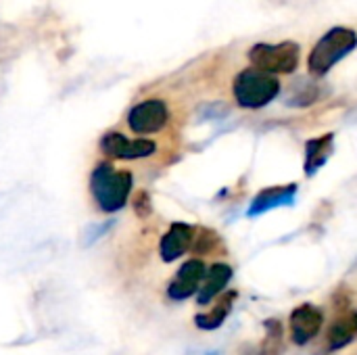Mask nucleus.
<instances>
[{"mask_svg":"<svg viewBox=\"0 0 357 355\" xmlns=\"http://www.w3.org/2000/svg\"><path fill=\"white\" fill-rule=\"evenodd\" d=\"M90 192L96 205L107 211H119L132 192V174L130 172H115L111 163L102 161L94 167L90 176Z\"/></svg>","mask_w":357,"mask_h":355,"instance_id":"obj_1","label":"nucleus"},{"mask_svg":"<svg viewBox=\"0 0 357 355\" xmlns=\"http://www.w3.org/2000/svg\"><path fill=\"white\" fill-rule=\"evenodd\" d=\"M357 33L349 27H333L328 29L314 46L307 59V69L312 75H326L341 59H345L351 50H356Z\"/></svg>","mask_w":357,"mask_h":355,"instance_id":"obj_2","label":"nucleus"},{"mask_svg":"<svg viewBox=\"0 0 357 355\" xmlns=\"http://www.w3.org/2000/svg\"><path fill=\"white\" fill-rule=\"evenodd\" d=\"M232 92H234V98L241 107L261 109L278 96L280 82L274 73L251 67V69H243L234 77Z\"/></svg>","mask_w":357,"mask_h":355,"instance_id":"obj_3","label":"nucleus"},{"mask_svg":"<svg viewBox=\"0 0 357 355\" xmlns=\"http://www.w3.org/2000/svg\"><path fill=\"white\" fill-rule=\"evenodd\" d=\"M301 48L297 42H278V44H255L249 50V61L253 67L268 73H291L297 69Z\"/></svg>","mask_w":357,"mask_h":355,"instance_id":"obj_4","label":"nucleus"},{"mask_svg":"<svg viewBox=\"0 0 357 355\" xmlns=\"http://www.w3.org/2000/svg\"><path fill=\"white\" fill-rule=\"evenodd\" d=\"M169 109L161 98H146L134 105L128 113V126L136 134H155L165 128Z\"/></svg>","mask_w":357,"mask_h":355,"instance_id":"obj_5","label":"nucleus"},{"mask_svg":"<svg viewBox=\"0 0 357 355\" xmlns=\"http://www.w3.org/2000/svg\"><path fill=\"white\" fill-rule=\"evenodd\" d=\"M100 149L109 157L134 161V159H144V157L155 155L157 144L153 140H146V138L128 140L121 132H107L100 138Z\"/></svg>","mask_w":357,"mask_h":355,"instance_id":"obj_6","label":"nucleus"},{"mask_svg":"<svg viewBox=\"0 0 357 355\" xmlns=\"http://www.w3.org/2000/svg\"><path fill=\"white\" fill-rule=\"evenodd\" d=\"M289 326H291V341L299 347L307 345L312 339L318 337V333L322 331L324 326V314L320 308L312 305V303H303L299 308L293 310L291 314V320H289Z\"/></svg>","mask_w":357,"mask_h":355,"instance_id":"obj_7","label":"nucleus"},{"mask_svg":"<svg viewBox=\"0 0 357 355\" xmlns=\"http://www.w3.org/2000/svg\"><path fill=\"white\" fill-rule=\"evenodd\" d=\"M205 264L201 259H188L174 276V280L167 287V295L174 301H184L199 293V287L205 278Z\"/></svg>","mask_w":357,"mask_h":355,"instance_id":"obj_8","label":"nucleus"},{"mask_svg":"<svg viewBox=\"0 0 357 355\" xmlns=\"http://www.w3.org/2000/svg\"><path fill=\"white\" fill-rule=\"evenodd\" d=\"M192 239H195V228L184 224V222H176L169 226V230L163 234L161 245H159V253L163 262H176L180 259L190 247H192Z\"/></svg>","mask_w":357,"mask_h":355,"instance_id":"obj_9","label":"nucleus"},{"mask_svg":"<svg viewBox=\"0 0 357 355\" xmlns=\"http://www.w3.org/2000/svg\"><path fill=\"white\" fill-rule=\"evenodd\" d=\"M295 195H297V184H287V186H270V188H264L253 201H251V207H249V218H255V216H261V213H268L276 207H287V205H293L295 201Z\"/></svg>","mask_w":357,"mask_h":355,"instance_id":"obj_10","label":"nucleus"},{"mask_svg":"<svg viewBox=\"0 0 357 355\" xmlns=\"http://www.w3.org/2000/svg\"><path fill=\"white\" fill-rule=\"evenodd\" d=\"M232 278V268L228 264H213L207 272L205 278L199 287V295H197V303L199 305H207L211 303L230 282Z\"/></svg>","mask_w":357,"mask_h":355,"instance_id":"obj_11","label":"nucleus"},{"mask_svg":"<svg viewBox=\"0 0 357 355\" xmlns=\"http://www.w3.org/2000/svg\"><path fill=\"white\" fill-rule=\"evenodd\" d=\"M357 339V312L347 310L328 328V352H341Z\"/></svg>","mask_w":357,"mask_h":355,"instance_id":"obj_12","label":"nucleus"},{"mask_svg":"<svg viewBox=\"0 0 357 355\" xmlns=\"http://www.w3.org/2000/svg\"><path fill=\"white\" fill-rule=\"evenodd\" d=\"M333 144H335L333 134H324V136L307 140V144H305V176H314L328 161V157L333 153Z\"/></svg>","mask_w":357,"mask_h":355,"instance_id":"obj_13","label":"nucleus"},{"mask_svg":"<svg viewBox=\"0 0 357 355\" xmlns=\"http://www.w3.org/2000/svg\"><path fill=\"white\" fill-rule=\"evenodd\" d=\"M234 301H236V291L226 293V295L215 303V308H213L211 312L199 314V316L195 318L197 328H201V331H218V328L226 322V318H228V314H230Z\"/></svg>","mask_w":357,"mask_h":355,"instance_id":"obj_14","label":"nucleus"},{"mask_svg":"<svg viewBox=\"0 0 357 355\" xmlns=\"http://www.w3.org/2000/svg\"><path fill=\"white\" fill-rule=\"evenodd\" d=\"M266 328V339L259 347V355H280L284 352V331L282 322L276 318H270L264 322Z\"/></svg>","mask_w":357,"mask_h":355,"instance_id":"obj_15","label":"nucleus"},{"mask_svg":"<svg viewBox=\"0 0 357 355\" xmlns=\"http://www.w3.org/2000/svg\"><path fill=\"white\" fill-rule=\"evenodd\" d=\"M218 245H220V236H218L213 230L203 228V230L199 232V236L192 239V247H190V249H195V251L201 253V255H207V253H211Z\"/></svg>","mask_w":357,"mask_h":355,"instance_id":"obj_16","label":"nucleus"},{"mask_svg":"<svg viewBox=\"0 0 357 355\" xmlns=\"http://www.w3.org/2000/svg\"><path fill=\"white\" fill-rule=\"evenodd\" d=\"M134 211L138 213V218L151 216V197H149V192L140 190V192L134 197Z\"/></svg>","mask_w":357,"mask_h":355,"instance_id":"obj_17","label":"nucleus"},{"mask_svg":"<svg viewBox=\"0 0 357 355\" xmlns=\"http://www.w3.org/2000/svg\"><path fill=\"white\" fill-rule=\"evenodd\" d=\"M207 355H220L218 352H211V354H207Z\"/></svg>","mask_w":357,"mask_h":355,"instance_id":"obj_18","label":"nucleus"}]
</instances>
